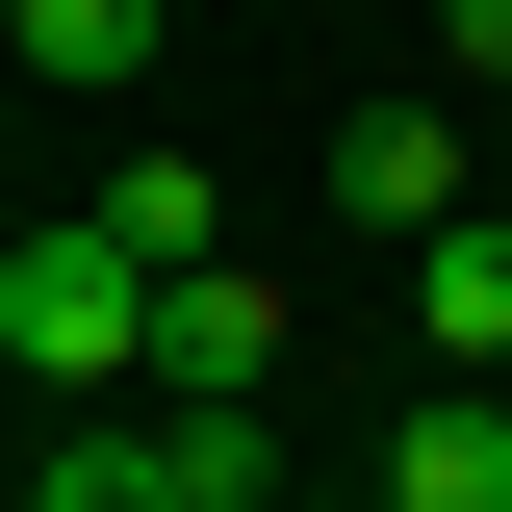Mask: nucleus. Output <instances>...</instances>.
Masks as SVG:
<instances>
[{"label":"nucleus","mask_w":512,"mask_h":512,"mask_svg":"<svg viewBox=\"0 0 512 512\" xmlns=\"http://www.w3.org/2000/svg\"><path fill=\"white\" fill-rule=\"evenodd\" d=\"M0 384H154V256H128L103 205L0 256Z\"/></svg>","instance_id":"1"},{"label":"nucleus","mask_w":512,"mask_h":512,"mask_svg":"<svg viewBox=\"0 0 512 512\" xmlns=\"http://www.w3.org/2000/svg\"><path fill=\"white\" fill-rule=\"evenodd\" d=\"M154 384H180V410H256V384H282V282H256V256H180V282H154Z\"/></svg>","instance_id":"2"},{"label":"nucleus","mask_w":512,"mask_h":512,"mask_svg":"<svg viewBox=\"0 0 512 512\" xmlns=\"http://www.w3.org/2000/svg\"><path fill=\"white\" fill-rule=\"evenodd\" d=\"M333 205H359V231H461V205H487L461 180V103H359L333 128Z\"/></svg>","instance_id":"3"},{"label":"nucleus","mask_w":512,"mask_h":512,"mask_svg":"<svg viewBox=\"0 0 512 512\" xmlns=\"http://www.w3.org/2000/svg\"><path fill=\"white\" fill-rule=\"evenodd\" d=\"M359 512H512V384H410V436H384Z\"/></svg>","instance_id":"4"},{"label":"nucleus","mask_w":512,"mask_h":512,"mask_svg":"<svg viewBox=\"0 0 512 512\" xmlns=\"http://www.w3.org/2000/svg\"><path fill=\"white\" fill-rule=\"evenodd\" d=\"M0 77H77V103H128V77H154V0H0Z\"/></svg>","instance_id":"5"},{"label":"nucleus","mask_w":512,"mask_h":512,"mask_svg":"<svg viewBox=\"0 0 512 512\" xmlns=\"http://www.w3.org/2000/svg\"><path fill=\"white\" fill-rule=\"evenodd\" d=\"M128 487L154 512H256V410H180V384H154V410H128Z\"/></svg>","instance_id":"6"},{"label":"nucleus","mask_w":512,"mask_h":512,"mask_svg":"<svg viewBox=\"0 0 512 512\" xmlns=\"http://www.w3.org/2000/svg\"><path fill=\"white\" fill-rule=\"evenodd\" d=\"M103 231H128V256H154V282H180V256H205V231H231V180H205V154H128V180H103Z\"/></svg>","instance_id":"7"},{"label":"nucleus","mask_w":512,"mask_h":512,"mask_svg":"<svg viewBox=\"0 0 512 512\" xmlns=\"http://www.w3.org/2000/svg\"><path fill=\"white\" fill-rule=\"evenodd\" d=\"M52 512H154V487H128V436H77V461H52Z\"/></svg>","instance_id":"8"},{"label":"nucleus","mask_w":512,"mask_h":512,"mask_svg":"<svg viewBox=\"0 0 512 512\" xmlns=\"http://www.w3.org/2000/svg\"><path fill=\"white\" fill-rule=\"evenodd\" d=\"M436 52H461V77H512V0H436Z\"/></svg>","instance_id":"9"}]
</instances>
